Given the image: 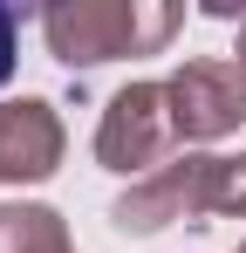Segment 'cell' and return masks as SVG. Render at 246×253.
I'll return each mask as SVG.
<instances>
[{
  "mask_svg": "<svg viewBox=\"0 0 246 253\" xmlns=\"http://www.w3.org/2000/svg\"><path fill=\"white\" fill-rule=\"evenodd\" d=\"M171 0H55L41 7V35L62 69H103L117 55H158L178 35Z\"/></svg>",
  "mask_w": 246,
  "mask_h": 253,
  "instance_id": "6da1fadb",
  "label": "cell"
},
{
  "mask_svg": "<svg viewBox=\"0 0 246 253\" xmlns=\"http://www.w3.org/2000/svg\"><path fill=\"white\" fill-rule=\"evenodd\" d=\"M178 144V124H171V96L164 83H123L96 124V158L103 171H123V178H151L164 171V151Z\"/></svg>",
  "mask_w": 246,
  "mask_h": 253,
  "instance_id": "7a4b0ae2",
  "label": "cell"
},
{
  "mask_svg": "<svg viewBox=\"0 0 246 253\" xmlns=\"http://www.w3.org/2000/svg\"><path fill=\"white\" fill-rule=\"evenodd\" d=\"M171 124L185 144H219V137H233L246 124V69L240 62H226V55H199V62H185L171 83Z\"/></svg>",
  "mask_w": 246,
  "mask_h": 253,
  "instance_id": "3957f363",
  "label": "cell"
},
{
  "mask_svg": "<svg viewBox=\"0 0 246 253\" xmlns=\"http://www.w3.org/2000/svg\"><path fill=\"white\" fill-rule=\"evenodd\" d=\"M212 185H219V158H178V165L137 178L110 206V219H117V233L144 240V233H164L178 219H205L212 212Z\"/></svg>",
  "mask_w": 246,
  "mask_h": 253,
  "instance_id": "277c9868",
  "label": "cell"
},
{
  "mask_svg": "<svg viewBox=\"0 0 246 253\" xmlns=\"http://www.w3.org/2000/svg\"><path fill=\"white\" fill-rule=\"evenodd\" d=\"M69 151V130L55 117V103L21 96V103H0V185H41L55 178Z\"/></svg>",
  "mask_w": 246,
  "mask_h": 253,
  "instance_id": "5b68a950",
  "label": "cell"
},
{
  "mask_svg": "<svg viewBox=\"0 0 246 253\" xmlns=\"http://www.w3.org/2000/svg\"><path fill=\"white\" fill-rule=\"evenodd\" d=\"M0 253H76L69 247V219L55 206H0Z\"/></svg>",
  "mask_w": 246,
  "mask_h": 253,
  "instance_id": "8992f818",
  "label": "cell"
},
{
  "mask_svg": "<svg viewBox=\"0 0 246 253\" xmlns=\"http://www.w3.org/2000/svg\"><path fill=\"white\" fill-rule=\"evenodd\" d=\"M212 212L246 219V158H219V185H212Z\"/></svg>",
  "mask_w": 246,
  "mask_h": 253,
  "instance_id": "52a82bcc",
  "label": "cell"
},
{
  "mask_svg": "<svg viewBox=\"0 0 246 253\" xmlns=\"http://www.w3.org/2000/svg\"><path fill=\"white\" fill-rule=\"evenodd\" d=\"M14 62H21V7L0 0V89H7V76H14Z\"/></svg>",
  "mask_w": 246,
  "mask_h": 253,
  "instance_id": "ba28073f",
  "label": "cell"
},
{
  "mask_svg": "<svg viewBox=\"0 0 246 253\" xmlns=\"http://www.w3.org/2000/svg\"><path fill=\"white\" fill-rule=\"evenodd\" d=\"M240 69H246V21H240Z\"/></svg>",
  "mask_w": 246,
  "mask_h": 253,
  "instance_id": "9c48e42d",
  "label": "cell"
},
{
  "mask_svg": "<svg viewBox=\"0 0 246 253\" xmlns=\"http://www.w3.org/2000/svg\"><path fill=\"white\" fill-rule=\"evenodd\" d=\"M240 253H246V247H240Z\"/></svg>",
  "mask_w": 246,
  "mask_h": 253,
  "instance_id": "30bf717a",
  "label": "cell"
}]
</instances>
